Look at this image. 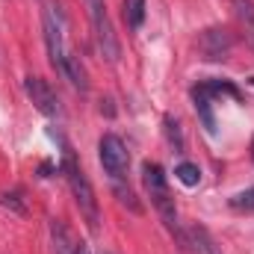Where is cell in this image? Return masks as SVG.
I'll use <instances>...</instances> for the list:
<instances>
[{"mask_svg":"<svg viewBox=\"0 0 254 254\" xmlns=\"http://www.w3.org/2000/svg\"><path fill=\"white\" fill-rule=\"evenodd\" d=\"M142 184H145V192L151 198V204L157 207L160 219L166 222V228L181 240V246H187L184 234H181V225H178V210H175V198L169 192V181H166V172L157 166V163H145L142 166Z\"/></svg>","mask_w":254,"mask_h":254,"instance_id":"cell-1","label":"cell"},{"mask_svg":"<svg viewBox=\"0 0 254 254\" xmlns=\"http://www.w3.org/2000/svg\"><path fill=\"white\" fill-rule=\"evenodd\" d=\"M63 169H65V178H68L71 195H74V201H77V207H80L83 219L89 222V228H92V231H98V225H101L98 198H95V190H92V184H89L86 172L80 169V163H77V157H74V151H71V148H65Z\"/></svg>","mask_w":254,"mask_h":254,"instance_id":"cell-2","label":"cell"},{"mask_svg":"<svg viewBox=\"0 0 254 254\" xmlns=\"http://www.w3.org/2000/svg\"><path fill=\"white\" fill-rule=\"evenodd\" d=\"M98 157H101V166H104V172H107L113 181H119V178H125V175H127L130 154H127L125 142H122L116 133H107V136H101V142H98Z\"/></svg>","mask_w":254,"mask_h":254,"instance_id":"cell-3","label":"cell"},{"mask_svg":"<svg viewBox=\"0 0 254 254\" xmlns=\"http://www.w3.org/2000/svg\"><path fill=\"white\" fill-rule=\"evenodd\" d=\"M92 18V30H95V45L101 51V57L107 63H119L122 57V48H119V39H116V30L110 24V15H107V6L104 9H92L89 12Z\"/></svg>","mask_w":254,"mask_h":254,"instance_id":"cell-4","label":"cell"},{"mask_svg":"<svg viewBox=\"0 0 254 254\" xmlns=\"http://www.w3.org/2000/svg\"><path fill=\"white\" fill-rule=\"evenodd\" d=\"M42 30H45V45H48L51 65L63 74L68 54H65V45H63V21H60V12L54 15V6L45 9V15H42Z\"/></svg>","mask_w":254,"mask_h":254,"instance_id":"cell-5","label":"cell"},{"mask_svg":"<svg viewBox=\"0 0 254 254\" xmlns=\"http://www.w3.org/2000/svg\"><path fill=\"white\" fill-rule=\"evenodd\" d=\"M24 92H27V98L33 101V107H36L42 116H48V119L60 116V98H57V92L51 89L48 80H42V77H36V74H27V77H24Z\"/></svg>","mask_w":254,"mask_h":254,"instance_id":"cell-6","label":"cell"},{"mask_svg":"<svg viewBox=\"0 0 254 254\" xmlns=\"http://www.w3.org/2000/svg\"><path fill=\"white\" fill-rule=\"evenodd\" d=\"M231 36L225 33V30H219V27H210V30H204L201 36H198V51L204 54V60H210V63H219V60H228V54H231Z\"/></svg>","mask_w":254,"mask_h":254,"instance_id":"cell-7","label":"cell"},{"mask_svg":"<svg viewBox=\"0 0 254 254\" xmlns=\"http://www.w3.org/2000/svg\"><path fill=\"white\" fill-rule=\"evenodd\" d=\"M213 92H210V86L207 83H198L195 89H192V101H195V113H198V119H201V125L207 127V133H216V119H213Z\"/></svg>","mask_w":254,"mask_h":254,"instance_id":"cell-8","label":"cell"},{"mask_svg":"<svg viewBox=\"0 0 254 254\" xmlns=\"http://www.w3.org/2000/svg\"><path fill=\"white\" fill-rule=\"evenodd\" d=\"M231 9H234V15L240 21L243 33H246V42L254 51V0H231Z\"/></svg>","mask_w":254,"mask_h":254,"instance_id":"cell-9","label":"cell"},{"mask_svg":"<svg viewBox=\"0 0 254 254\" xmlns=\"http://www.w3.org/2000/svg\"><path fill=\"white\" fill-rule=\"evenodd\" d=\"M51 243H54V254H74V249H77L63 219H51Z\"/></svg>","mask_w":254,"mask_h":254,"instance_id":"cell-10","label":"cell"},{"mask_svg":"<svg viewBox=\"0 0 254 254\" xmlns=\"http://www.w3.org/2000/svg\"><path fill=\"white\" fill-rule=\"evenodd\" d=\"M190 246L195 254H222V249L216 246V240L210 237V231L201 228V225H192L190 228Z\"/></svg>","mask_w":254,"mask_h":254,"instance_id":"cell-11","label":"cell"},{"mask_svg":"<svg viewBox=\"0 0 254 254\" xmlns=\"http://www.w3.org/2000/svg\"><path fill=\"white\" fill-rule=\"evenodd\" d=\"M65 80H71V86L77 89V92H86L89 89V80H86V68L80 65L77 57H71L68 54V60H65V71H63Z\"/></svg>","mask_w":254,"mask_h":254,"instance_id":"cell-12","label":"cell"},{"mask_svg":"<svg viewBox=\"0 0 254 254\" xmlns=\"http://www.w3.org/2000/svg\"><path fill=\"white\" fill-rule=\"evenodd\" d=\"M122 15H125V24L130 30H139L142 21H145V0H125Z\"/></svg>","mask_w":254,"mask_h":254,"instance_id":"cell-13","label":"cell"},{"mask_svg":"<svg viewBox=\"0 0 254 254\" xmlns=\"http://www.w3.org/2000/svg\"><path fill=\"white\" fill-rule=\"evenodd\" d=\"M175 178H178L184 187H198V181H201V169H198L195 163H181V166L175 169Z\"/></svg>","mask_w":254,"mask_h":254,"instance_id":"cell-14","label":"cell"},{"mask_svg":"<svg viewBox=\"0 0 254 254\" xmlns=\"http://www.w3.org/2000/svg\"><path fill=\"white\" fill-rule=\"evenodd\" d=\"M228 204H231V210H240V213H254V187H252V190H246V192H237Z\"/></svg>","mask_w":254,"mask_h":254,"instance_id":"cell-15","label":"cell"},{"mask_svg":"<svg viewBox=\"0 0 254 254\" xmlns=\"http://www.w3.org/2000/svg\"><path fill=\"white\" fill-rule=\"evenodd\" d=\"M0 204H6L9 210H15L18 216H24V213H27V204H24V192H21V190L3 192V195H0Z\"/></svg>","mask_w":254,"mask_h":254,"instance_id":"cell-16","label":"cell"},{"mask_svg":"<svg viewBox=\"0 0 254 254\" xmlns=\"http://www.w3.org/2000/svg\"><path fill=\"white\" fill-rule=\"evenodd\" d=\"M163 125H166V136H169V142L178 148V151H184V136H181V125L172 119V116H166L163 119Z\"/></svg>","mask_w":254,"mask_h":254,"instance_id":"cell-17","label":"cell"},{"mask_svg":"<svg viewBox=\"0 0 254 254\" xmlns=\"http://www.w3.org/2000/svg\"><path fill=\"white\" fill-rule=\"evenodd\" d=\"M113 190H116V195H119V201H122V204H127V207H130L133 213H142V204L136 201V195H133V192H130V190H125L122 184H116Z\"/></svg>","mask_w":254,"mask_h":254,"instance_id":"cell-18","label":"cell"},{"mask_svg":"<svg viewBox=\"0 0 254 254\" xmlns=\"http://www.w3.org/2000/svg\"><path fill=\"white\" fill-rule=\"evenodd\" d=\"M86 3H89V12H92V9H104V6H107V0H86Z\"/></svg>","mask_w":254,"mask_h":254,"instance_id":"cell-19","label":"cell"},{"mask_svg":"<svg viewBox=\"0 0 254 254\" xmlns=\"http://www.w3.org/2000/svg\"><path fill=\"white\" fill-rule=\"evenodd\" d=\"M74 254H89V249H86L83 243H77V249H74Z\"/></svg>","mask_w":254,"mask_h":254,"instance_id":"cell-20","label":"cell"},{"mask_svg":"<svg viewBox=\"0 0 254 254\" xmlns=\"http://www.w3.org/2000/svg\"><path fill=\"white\" fill-rule=\"evenodd\" d=\"M252 157H254V139H252Z\"/></svg>","mask_w":254,"mask_h":254,"instance_id":"cell-21","label":"cell"},{"mask_svg":"<svg viewBox=\"0 0 254 254\" xmlns=\"http://www.w3.org/2000/svg\"><path fill=\"white\" fill-rule=\"evenodd\" d=\"M252 83H254V77H252Z\"/></svg>","mask_w":254,"mask_h":254,"instance_id":"cell-22","label":"cell"}]
</instances>
